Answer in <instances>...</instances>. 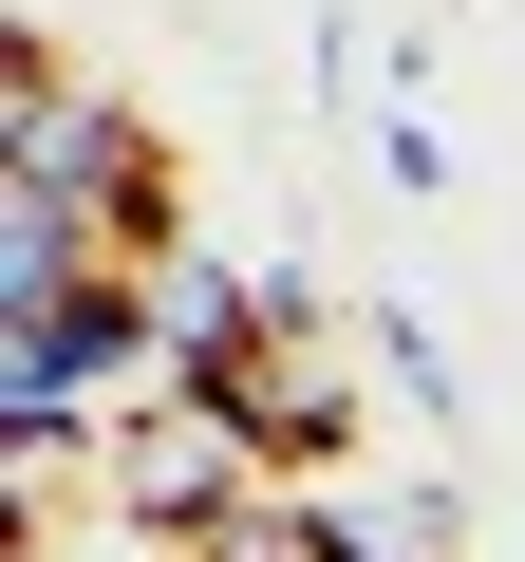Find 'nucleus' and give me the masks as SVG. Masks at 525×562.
<instances>
[{
  "label": "nucleus",
  "instance_id": "nucleus-2",
  "mask_svg": "<svg viewBox=\"0 0 525 562\" xmlns=\"http://www.w3.org/2000/svg\"><path fill=\"white\" fill-rule=\"evenodd\" d=\"M169 394V338H150V281H20L0 301V394H38V413H94V394Z\"/></svg>",
  "mask_w": 525,
  "mask_h": 562
},
{
  "label": "nucleus",
  "instance_id": "nucleus-4",
  "mask_svg": "<svg viewBox=\"0 0 525 562\" xmlns=\"http://www.w3.org/2000/svg\"><path fill=\"white\" fill-rule=\"evenodd\" d=\"M338 543H357V525H338L320 487H244V506H206L169 562H338Z\"/></svg>",
  "mask_w": 525,
  "mask_h": 562
},
{
  "label": "nucleus",
  "instance_id": "nucleus-1",
  "mask_svg": "<svg viewBox=\"0 0 525 562\" xmlns=\"http://www.w3.org/2000/svg\"><path fill=\"white\" fill-rule=\"evenodd\" d=\"M169 281L188 262V188H169V132L76 94L38 38H0V301L20 281Z\"/></svg>",
  "mask_w": 525,
  "mask_h": 562
},
{
  "label": "nucleus",
  "instance_id": "nucleus-5",
  "mask_svg": "<svg viewBox=\"0 0 525 562\" xmlns=\"http://www.w3.org/2000/svg\"><path fill=\"white\" fill-rule=\"evenodd\" d=\"M338 562H376V543H338Z\"/></svg>",
  "mask_w": 525,
  "mask_h": 562
},
{
  "label": "nucleus",
  "instance_id": "nucleus-3",
  "mask_svg": "<svg viewBox=\"0 0 525 562\" xmlns=\"http://www.w3.org/2000/svg\"><path fill=\"white\" fill-rule=\"evenodd\" d=\"M244 469H338L357 450V375H338V319L320 301H282V319H262V357L225 375V394H188Z\"/></svg>",
  "mask_w": 525,
  "mask_h": 562
}]
</instances>
